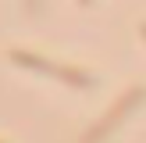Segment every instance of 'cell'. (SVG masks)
Returning a JSON list of instances; mask_svg holds the SVG:
<instances>
[{
	"instance_id": "cell-1",
	"label": "cell",
	"mask_w": 146,
	"mask_h": 143,
	"mask_svg": "<svg viewBox=\"0 0 146 143\" xmlns=\"http://www.w3.org/2000/svg\"><path fill=\"white\" fill-rule=\"evenodd\" d=\"M11 61H18L21 68H36V72H46V75H57V79H64V82H71V86H93L89 75L71 72V68H64V64H50V61H43V57H36V54H25V50H11Z\"/></svg>"
},
{
	"instance_id": "cell-3",
	"label": "cell",
	"mask_w": 146,
	"mask_h": 143,
	"mask_svg": "<svg viewBox=\"0 0 146 143\" xmlns=\"http://www.w3.org/2000/svg\"><path fill=\"white\" fill-rule=\"evenodd\" d=\"M82 4H93V0H82Z\"/></svg>"
},
{
	"instance_id": "cell-2",
	"label": "cell",
	"mask_w": 146,
	"mask_h": 143,
	"mask_svg": "<svg viewBox=\"0 0 146 143\" xmlns=\"http://www.w3.org/2000/svg\"><path fill=\"white\" fill-rule=\"evenodd\" d=\"M139 29H143V36H146V21H143V25H139Z\"/></svg>"
}]
</instances>
